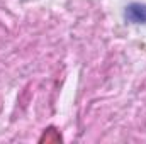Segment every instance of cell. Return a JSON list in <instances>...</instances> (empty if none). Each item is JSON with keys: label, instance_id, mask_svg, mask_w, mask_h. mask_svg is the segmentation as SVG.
<instances>
[{"label": "cell", "instance_id": "1", "mask_svg": "<svg viewBox=\"0 0 146 144\" xmlns=\"http://www.w3.org/2000/svg\"><path fill=\"white\" fill-rule=\"evenodd\" d=\"M124 17L131 24H146V3H129L124 10Z\"/></svg>", "mask_w": 146, "mask_h": 144}]
</instances>
